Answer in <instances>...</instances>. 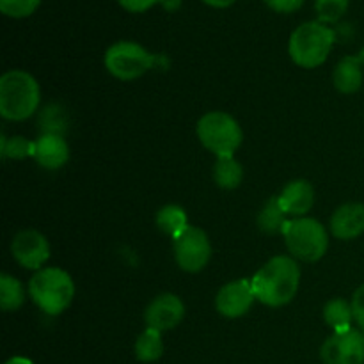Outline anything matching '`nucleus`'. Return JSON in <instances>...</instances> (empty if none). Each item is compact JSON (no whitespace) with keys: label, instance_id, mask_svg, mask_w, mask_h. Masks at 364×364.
Segmentation results:
<instances>
[{"label":"nucleus","instance_id":"ddd939ff","mask_svg":"<svg viewBox=\"0 0 364 364\" xmlns=\"http://www.w3.org/2000/svg\"><path fill=\"white\" fill-rule=\"evenodd\" d=\"M277 201L287 215H306L315 205V188L308 180H294L281 191Z\"/></svg>","mask_w":364,"mask_h":364},{"label":"nucleus","instance_id":"393cba45","mask_svg":"<svg viewBox=\"0 0 364 364\" xmlns=\"http://www.w3.org/2000/svg\"><path fill=\"white\" fill-rule=\"evenodd\" d=\"M41 0H0V11L11 18L31 16L39 7Z\"/></svg>","mask_w":364,"mask_h":364},{"label":"nucleus","instance_id":"2eb2a0df","mask_svg":"<svg viewBox=\"0 0 364 364\" xmlns=\"http://www.w3.org/2000/svg\"><path fill=\"white\" fill-rule=\"evenodd\" d=\"M331 231L340 240H352L364 233V205L347 203L333 213Z\"/></svg>","mask_w":364,"mask_h":364},{"label":"nucleus","instance_id":"4468645a","mask_svg":"<svg viewBox=\"0 0 364 364\" xmlns=\"http://www.w3.org/2000/svg\"><path fill=\"white\" fill-rule=\"evenodd\" d=\"M32 159L41 167L50 171L60 169L70 159V148L59 134H43L34 142V156Z\"/></svg>","mask_w":364,"mask_h":364},{"label":"nucleus","instance_id":"20e7f679","mask_svg":"<svg viewBox=\"0 0 364 364\" xmlns=\"http://www.w3.org/2000/svg\"><path fill=\"white\" fill-rule=\"evenodd\" d=\"M34 304L46 315L57 316L70 308L75 297V283L70 274L57 267L41 269L28 283Z\"/></svg>","mask_w":364,"mask_h":364},{"label":"nucleus","instance_id":"c756f323","mask_svg":"<svg viewBox=\"0 0 364 364\" xmlns=\"http://www.w3.org/2000/svg\"><path fill=\"white\" fill-rule=\"evenodd\" d=\"M6 364H34L31 359L21 358V355H16V358H11L9 361H6Z\"/></svg>","mask_w":364,"mask_h":364},{"label":"nucleus","instance_id":"bb28decb","mask_svg":"<svg viewBox=\"0 0 364 364\" xmlns=\"http://www.w3.org/2000/svg\"><path fill=\"white\" fill-rule=\"evenodd\" d=\"M306 0H265L267 6L270 7L276 13H295V11L301 9L304 6Z\"/></svg>","mask_w":364,"mask_h":364},{"label":"nucleus","instance_id":"dca6fc26","mask_svg":"<svg viewBox=\"0 0 364 364\" xmlns=\"http://www.w3.org/2000/svg\"><path fill=\"white\" fill-rule=\"evenodd\" d=\"M363 63L359 57H345L334 70V87L343 95H352L363 85Z\"/></svg>","mask_w":364,"mask_h":364},{"label":"nucleus","instance_id":"a878e982","mask_svg":"<svg viewBox=\"0 0 364 364\" xmlns=\"http://www.w3.org/2000/svg\"><path fill=\"white\" fill-rule=\"evenodd\" d=\"M352 313H354V320L359 327L364 331V284L358 288L352 295Z\"/></svg>","mask_w":364,"mask_h":364},{"label":"nucleus","instance_id":"5701e85b","mask_svg":"<svg viewBox=\"0 0 364 364\" xmlns=\"http://www.w3.org/2000/svg\"><path fill=\"white\" fill-rule=\"evenodd\" d=\"M315 9L318 21L326 25L334 23L347 13L348 0H315Z\"/></svg>","mask_w":364,"mask_h":364},{"label":"nucleus","instance_id":"b1692460","mask_svg":"<svg viewBox=\"0 0 364 364\" xmlns=\"http://www.w3.org/2000/svg\"><path fill=\"white\" fill-rule=\"evenodd\" d=\"M2 156L4 159L20 160L25 156H34V142H28L25 137H2Z\"/></svg>","mask_w":364,"mask_h":364},{"label":"nucleus","instance_id":"6e6552de","mask_svg":"<svg viewBox=\"0 0 364 364\" xmlns=\"http://www.w3.org/2000/svg\"><path fill=\"white\" fill-rule=\"evenodd\" d=\"M212 256V244L203 230L188 226L174 238V258L185 272H199L205 269Z\"/></svg>","mask_w":364,"mask_h":364},{"label":"nucleus","instance_id":"aec40b11","mask_svg":"<svg viewBox=\"0 0 364 364\" xmlns=\"http://www.w3.org/2000/svg\"><path fill=\"white\" fill-rule=\"evenodd\" d=\"M323 320H326L327 326L333 327L334 333L350 329V323L354 320L352 304H348L343 299H333L323 308Z\"/></svg>","mask_w":364,"mask_h":364},{"label":"nucleus","instance_id":"1a4fd4ad","mask_svg":"<svg viewBox=\"0 0 364 364\" xmlns=\"http://www.w3.org/2000/svg\"><path fill=\"white\" fill-rule=\"evenodd\" d=\"M323 364H364V334L358 329L334 333L320 348Z\"/></svg>","mask_w":364,"mask_h":364},{"label":"nucleus","instance_id":"412c9836","mask_svg":"<svg viewBox=\"0 0 364 364\" xmlns=\"http://www.w3.org/2000/svg\"><path fill=\"white\" fill-rule=\"evenodd\" d=\"M287 213L281 208L277 198H272L270 201H267V205L263 206V210L258 215V224L265 233L277 235L284 233L287 226L290 224V220L287 219Z\"/></svg>","mask_w":364,"mask_h":364},{"label":"nucleus","instance_id":"9b49d317","mask_svg":"<svg viewBox=\"0 0 364 364\" xmlns=\"http://www.w3.org/2000/svg\"><path fill=\"white\" fill-rule=\"evenodd\" d=\"M256 301L251 281L238 279L224 284L215 297V308L226 318L244 316Z\"/></svg>","mask_w":364,"mask_h":364},{"label":"nucleus","instance_id":"f03ea898","mask_svg":"<svg viewBox=\"0 0 364 364\" xmlns=\"http://www.w3.org/2000/svg\"><path fill=\"white\" fill-rule=\"evenodd\" d=\"M39 84L23 70H11L0 77V114L4 119L25 121L38 110Z\"/></svg>","mask_w":364,"mask_h":364},{"label":"nucleus","instance_id":"39448f33","mask_svg":"<svg viewBox=\"0 0 364 364\" xmlns=\"http://www.w3.org/2000/svg\"><path fill=\"white\" fill-rule=\"evenodd\" d=\"M283 235L288 251L302 262H318L329 249L327 230L316 219L299 217V219L290 220Z\"/></svg>","mask_w":364,"mask_h":364},{"label":"nucleus","instance_id":"7c9ffc66","mask_svg":"<svg viewBox=\"0 0 364 364\" xmlns=\"http://www.w3.org/2000/svg\"><path fill=\"white\" fill-rule=\"evenodd\" d=\"M359 59H361V63H363V66H364V48L361 50V53H359Z\"/></svg>","mask_w":364,"mask_h":364},{"label":"nucleus","instance_id":"4be33fe9","mask_svg":"<svg viewBox=\"0 0 364 364\" xmlns=\"http://www.w3.org/2000/svg\"><path fill=\"white\" fill-rule=\"evenodd\" d=\"M25 301V291L20 281L9 274L0 276V306L4 311H16Z\"/></svg>","mask_w":364,"mask_h":364},{"label":"nucleus","instance_id":"7ed1b4c3","mask_svg":"<svg viewBox=\"0 0 364 364\" xmlns=\"http://www.w3.org/2000/svg\"><path fill=\"white\" fill-rule=\"evenodd\" d=\"M336 34L322 21H306L290 36L288 52L297 66L313 70L322 66L333 50Z\"/></svg>","mask_w":364,"mask_h":364},{"label":"nucleus","instance_id":"6ab92c4d","mask_svg":"<svg viewBox=\"0 0 364 364\" xmlns=\"http://www.w3.org/2000/svg\"><path fill=\"white\" fill-rule=\"evenodd\" d=\"M164 341L162 333L155 329H146L135 341V358L141 363H155L162 358Z\"/></svg>","mask_w":364,"mask_h":364},{"label":"nucleus","instance_id":"cd10ccee","mask_svg":"<svg viewBox=\"0 0 364 364\" xmlns=\"http://www.w3.org/2000/svg\"><path fill=\"white\" fill-rule=\"evenodd\" d=\"M123 9L130 11V13H144V11L151 9L156 4L164 2V0H117Z\"/></svg>","mask_w":364,"mask_h":364},{"label":"nucleus","instance_id":"9d476101","mask_svg":"<svg viewBox=\"0 0 364 364\" xmlns=\"http://www.w3.org/2000/svg\"><path fill=\"white\" fill-rule=\"evenodd\" d=\"M11 255L23 269L41 270L43 263L50 258V244L39 231L23 230L13 238Z\"/></svg>","mask_w":364,"mask_h":364},{"label":"nucleus","instance_id":"0eeeda50","mask_svg":"<svg viewBox=\"0 0 364 364\" xmlns=\"http://www.w3.org/2000/svg\"><path fill=\"white\" fill-rule=\"evenodd\" d=\"M155 64V55L134 41H119L105 52V68L119 80H135Z\"/></svg>","mask_w":364,"mask_h":364},{"label":"nucleus","instance_id":"f257e3e1","mask_svg":"<svg viewBox=\"0 0 364 364\" xmlns=\"http://www.w3.org/2000/svg\"><path fill=\"white\" fill-rule=\"evenodd\" d=\"M251 284L256 301L269 308H281L297 295L301 270L295 259L288 256H274L256 272Z\"/></svg>","mask_w":364,"mask_h":364},{"label":"nucleus","instance_id":"f3484780","mask_svg":"<svg viewBox=\"0 0 364 364\" xmlns=\"http://www.w3.org/2000/svg\"><path fill=\"white\" fill-rule=\"evenodd\" d=\"M156 226L162 233H166L167 237L174 240L188 228V217L181 206L166 205L156 213Z\"/></svg>","mask_w":364,"mask_h":364},{"label":"nucleus","instance_id":"423d86ee","mask_svg":"<svg viewBox=\"0 0 364 364\" xmlns=\"http://www.w3.org/2000/svg\"><path fill=\"white\" fill-rule=\"evenodd\" d=\"M198 137L206 149L217 156H233L240 148L242 134L240 124L235 117L226 112H208L198 121Z\"/></svg>","mask_w":364,"mask_h":364},{"label":"nucleus","instance_id":"c85d7f7f","mask_svg":"<svg viewBox=\"0 0 364 364\" xmlns=\"http://www.w3.org/2000/svg\"><path fill=\"white\" fill-rule=\"evenodd\" d=\"M203 2L208 4V6H212V7H217V9H224V7L233 6L237 0H203Z\"/></svg>","mask_w":364,"mask_h":364},{"label":"nucleus","instance_id":"f8f14e48","mask_svg":"<svg viewBox=\"0 0 364 364\" xmlns=\"http://www.w3.org/2000/svg\"><path fill=\"white\" fill-rule=\"evenodd\" d=\"M185 304L178 295L162 294L148 306L144 313L146 326L159 333L171 331L183 320Z\"/></svg>","mask_w":364,"mask_h":364},{"label":"nucleus","instance_id":"a211bd4d","mask_svg":"<svg viewBox=\"0 0 364 364\" xmlns=\"http://www.w3.org/2000/svg\"><path fill=\"white\" fill-rule=\"evenodd\" d=\"M244 178V169L240 162L235 160L233 156H217L215 167H213V180L220 188H237L242 183Z\"/></svg>","mask_w":364,"mask_h":364}]
</instances>
